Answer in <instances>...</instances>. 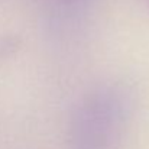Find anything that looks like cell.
Returning a JSON list of instances; mask_svg holds the SVG:
<instances>
[{"mask_svg": "<svg viewBox=\"0 0 149 149\" xmlns=\"http://www.w3.org/2000/svg\"><path fill=\"white\" fill-rule=\"evenodd\" d=\"M129 91L117 84L100 86L77 104L68 127L71 149H114L129 119Z\"/></svg>", "mask_w": 149, "mask_h": 149, "instance_id": "6da1fadb", "label": "cell"}]
</instances>
